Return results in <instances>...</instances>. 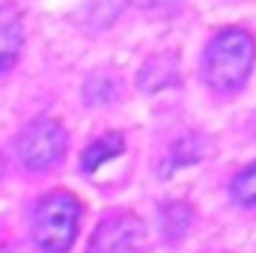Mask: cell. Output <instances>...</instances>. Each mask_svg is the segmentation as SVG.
<instances>
[{"label":"cell","mask_w":256,"mask_h":253,"mask_svg":"<svg viewBox=\"0 0 256 253\" xmlns=\"http://www.w3.org/2000/svg\"><path fill=\"white\" fill-rule=\"evenodd\" d=\"M131 3H137V6H143V9H161V6H173V3H179V0H131Z\"/></svg>","instance_id":"30bf717a"},{"label":"cell","mask_w":256,"mask_h":253,"mask_svg":"<svg viewBox=\"0 0 256 253\" xmlns=\"http://www.w3.org/2000/svg\"><path fill=\"white\" fill-rule=\"evenodd\" d=\"M21 51V15L15 9H0V72L15 63Z\"/></svg>","instance_id":"5b68a950"},{"label":"cell","mask_w":256,"mask_h":253,"mask_svg":"<svg viewBox=\"0 0 256 253\" xmlns=\"http://www.w3.org/2000/svg\"><path fill=\"white\" fill-rule=\"evenodd\" d=\"M143 250V226L131 212L108 214L92 232L90 253H140Z\"/></svg>","instance_id":"277c9868"},{"label":"cell","mask_w":256,"mask_h":253,"mask_svg":"<svg viewBox=\"0 0 256 253\" xmlns=\"http://www.w3.org/2000/svg\"><path fill=\"white\" fill-rule=\"evenodd\" d=\"M232 196L242 206H256V164H250L232 179Z\"/></svg>","instance_id":"9c48e42d"},{"label":"cell","mask_w":256,"mask_h":253,"mask_svg":"<svg viewBox=\"0 0 256 253\" xmlns=\"http://www.w3.org/2000/svg\"><path fill=\"white\" fill-rule=\"evenodd\" d=\"M0 253H15V250H9V248H0Z\"/></svg>","instance_id":"8fae6325"},{"label":"cell","mask_w":256,"mask_h":253,"mask_svg":"<svg viewBox=\"0 0 256 253\" xmlns=\"http://www.w3.org/2000/svg\"><path fill=\"white\" fill-rule=\"evenodd\" d=\"M200 155H202V140H200V137H185V140H179V143L173 146L170 161H167V173L176 170V167H182V164L196 161Z\"/></svg>","instance_id":"ba28073f"},{"label":"cell","mask_w":256,"mask_h":253,"mask_svg":"<svg viewBox=\"0 0 256 253\" xmlns=\"http://www.w3.org/2000/svg\"><path fill=\"white\" fill-rule=\"evenodd\" d=\"M120 152H122V137L120 134H108V137H102V140H96V143L86 146V152H84V170L96 173L102 164L114 161Z\"/></svg>","instance_id":"52a82bcc"},{"label":"cell","mask_w":256,"mask_h":253,"mask_svg":"<svg viewBox=\"0 0 256 253\" xmlns=\"http://www.w3.org/2000/svg\"><path fill=\"white\" fill-rule=\"evenodd\" d=\"M66 143L68 134L57 120H36L33 126L24 128L18 140V155L30 170H48L63 158Z\"/></svg>","instance_id":"3957f363"},{"label":"cell","mask_w":256,"mask_h":253,"mask_svg":"<svg viewBox=\"0 0 256 253\" xmlns=\"http://www.w3.org/2000/svg\"><path fill=\"white\" fill-rule=\"evenodd\" d=\"M254 66V39L244 30H224L206 51V80L218 92H232L244 84Z\"/></svg>","instance_id":"6da1fadb"},{"label":"cell","mask_w":256,"mask_h":253,"mask_svg":"<svg viewBox=\"0 0 256 253\" xmlns=\"http://www.w3.org/2000/svg\"><path fill=\"white\" fill-rule=\"evenodd\" d=\"M191 218H194V212H191L188 202H182V200L167 202V206L161 208V232L167 236V242H179V238L188 232Z\"/></svg>","instance_id":"8992f818"},{"label":"cell","mask_w":256,"mask_h":253,"mask_svg":"<svg viewBox=\"0 0 256 253\" xmlns=\"http://www.w3.org/2000/svg\"><path fill=\"white\" fill-rule=\"evenodd\" d=\"M78 224H80V202L66 190H54L36 206L33 238L45 253H66L78 236Z\"/></svg>","instance_id":"7a4b0ae2"},{"label":"cell","mask_w":256,"mask_h":253,"mask_svg":"<svg viewBox=\"0 0 256 253\" xmlns=\"http://www.w3.org/2000/svg\"><path fill=\"white\" fill-rule=\"evenodd\" d=\"M0 170H3V158H0Z\"/></svg>","instance_id":"7c38bea8"}]
</instances>
